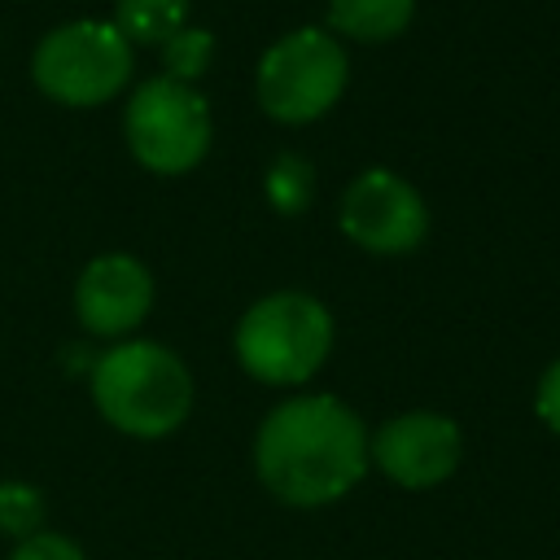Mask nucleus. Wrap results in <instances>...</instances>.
Here are the masks:
<instances>
[{"label":"nucleus","instance_id":"20e7f679","mask_svg":"<svg viewBox=\"0 0 560 560\" xmlns=\"http://www.w3.org/2000/svg\"><path fill=\"white\" fill-rule=\"evenodd\" d=\"M31 79L44 96L61 105H74V109L105 105L131 79V44L114 22H101V18L66 22L35 44Z\"/></svg>","mask_w":560,"mask_h":560},{"label":"nucleus","instance_id":"ddd939ff","mask_svg":"<svg viewBox=\"0 0 560 560\" xmlns=\"http://www.w3.org/2000/svg\"><path fill=\"white\" fill-rule=\"evenodd\" d=\"M210 57H214V35L201 31V26H184V31H175V35L162 44L166 79H175V83H192V79H201L206 66H210Z\"/></svg>","mask_w":560,"mask_h":560},{"label":"nucleus","instance_id":"1a4fd4ad","mask_svg":"<svg viewBox=\"0 0 560 560\" xmlns=\"http://www.w3.org/2000/svg\"><path fill=\"white\" fill-rule=\"evenodd\" d=\"M153 306V276L131 254H101L74 284V315L92 337H122L144 324Z\"/></svg>","mask_w":560,"mask_h":560},{"label":"nucleus","instance_id":"6e6552de","mask_svg":"<svg viewBox=\"0 0 560 560\" xmlns=\"http://www.w3.org/2000/svg\"><path fill=\"white\" fill-rule=\"evenodd\" d=\"M368 455L372 464L407 490H424L446 481L459 468L464 455V433L451 416L438 411H407L385 420L372 438H368Z\"/></svg>","mask_w":560,"mask_h":560},{"label":"nucleus","instance_id":"0eeeda50","mask_svg":"<svg viewBox=\"0 0 560 560\" xmlns=\"http://www.w3.org/2000/svg\"><path fill=\"white\" fill-rule=\"evenodd\" d=\"M341 232L368 254H407L429 232V210L420 192L394 171H363L341 192Z\"/></svg>","mask_w":560,"mask_h":560},{"label":"nucleus","instance_id":"2eb2a0df","mask_svg":"<svg viewBox=\"0 0 560 560\" xmlns=\"http://www.w3.org/2000/svg\"><path fill=\"white\" fill-rule=\"evenodd\" d=\"M9 560H88V556L66 534H31V538H22L13 547Z\"/></svg>","mask_w":560,"mask_h":560},{"label":"nucleus","instance_id":"f03ea898","mask_svg":"<svg viewBox=\"0 0 560 560\" xmlns=\"http://www.w3.org/2000/svg\"><path fill=\"white\" fill-rule=\"evenodd\" d=\"M92 402L127 438H166L192 411V376L158 341H118L92 368Z\"/></svg>","mask_w":560,"mask_h":560},{"label":"nucleus","instance_id":"423d86ee","mask_svg":"<svg viewBox=\"0 0 560 560\" xmlns=\"http://www.w3.org/2000/svg\"><path fill=\"white\" fill-rule=\"evenodd\" d=\"M122 136L144 171L184 175L210 149V105L192 83H175L166 74L149 79L127 101Z\"/></svg>","mask_w":560,"mask_h":560},{"label":"nucleus","instance_id":"4468645a","mask_svg":"<svg viewBox=\"0 0 560 560\" xmlns=\"http://www.w3.org/2000/svg\"><path fill=\"white\" fill-rule=\"evenodd\" d=\"M39 521H44V494L26 481H0V529L22 542L39 534Z\"/></svg>","mask_w":560,"mask_h":560},{"label":"nucleus","instance_id":"39448f33","mask_svg":"<svg viewBox=\"0 0 560 560\" xmlns=\"http://www.w3.org/2000/svg\"><path fill=\"white\" fill-rule=\"evenodd\" d=\"M346 79H350V66L332 31L302 26L262 52L254 83L267 118L284 127H302L324 118L337 105V96L346 92Z\"/></svg>","mask_w":560,"mask_h":560},{"label":"nucleus","instance_id":"7ed1b4c3","mask_svg":"<svg viewBox=\"0 0 560 560\" xmlns=\"http://www.w3.org/2000/svg\"><path fill=\"white\" fill-rule=\"evenodd\" d=\"M332 350V315L319 298L284 289L258 298L236 324V359L262 385L311 381Z\"/></svg>","mask_w":560,"mask_h":560},{"label":"nucleus","instance_id":"f257e3e1","mask_svg":"<svg viewBox=\"0 0 560 560\" xmlns=\"http://www.w3.org/2000/svg\"><path fill=\"white\" fill-rule=\"evenodd\" d=\"M258 481L289 508H324L368 472V429L332 394L276 402L254 433Z\"/></svg>","mask_w":560,"mask_h":560},{"label":"nucleus","instance_id":"9b49d317","mask_svg":"<svg viewBox=\"0 0 560 560\" xmlns=\"http://www.w3.org/2000/svg\"><path fill=\"white\" fill-rule=\"evenodd\" d=\"M114 26L127 44H166L188 26V0H118Z\"/></svg>","mask_w":560,"mask_h":560},{"label":"nucleus","instance_id":"9d476101","mask_svg":"<svg viewBox=\"0 0 560 560\" xmlns=\"http://www.w3.org/2000/svg\"><path fill=\"white\" fill-rule=\"evenodd\" d=\"M416 0H328V26L359 44H385L411 26Z\"/></svg>","mask_w":560,"mask_h":560},{"label":"nucleus","instance_id":"f8f14e48","mask_svg":"<svg viewBox=\"0 0 560 560\" xmlns=\"http://www.w3.org/2000/svg\"><path fill=\"white\" fill-rule=\"evenodd\" d=\"M262 188H267L271 210H280V214H302V210L311 206V192H315V171H311L306 158L280 153V158L267 166Z\"/></svg>","mask_w":560,"mask_h":560},{"label":"nucleus","instance_id":"dca6fc26","mask_svg":"<svg viewBox=\"0 0 560 560\" xmlns=\"http://www.w3.org/2000/svg\"><path fill=\"white\" fill-rule=\"evenodd\" d=\"M534 411H538V420H542L551 433H560V359L542 372L538 394H534Z\"/></svg>","mask_w":560,"mask_h":560}]
</instances>
